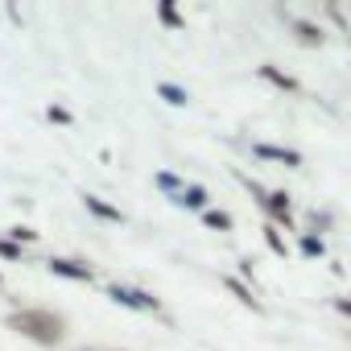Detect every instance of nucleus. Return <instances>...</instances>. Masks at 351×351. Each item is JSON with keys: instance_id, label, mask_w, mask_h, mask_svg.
<instances>
[{"instance_id": "obj_1", "label": "nucleus", "mask_w": 351, "mask_h": 351, "mask_svg": "<svg viewBox=\"0 0 351 351\" xmlns=\"http://www.w3.org/2000/svg\"><path fill=\"white\" fill-rule=\"evenodd\" d=\"M9 330H17L21 339L38 343V347H58L66 339V318L54 314V310H42V306H21L5 318Z\"/></svg>"}, {"instance_id": "obj_2", "label": "nucleus", "mask_w": 351, "mask_h": 351, "mask_svg": "<svg viewBox=\"0 0 351 351\" xmlns=\"http://www.w3.org/2000/svg\"><path fill=\"white\" fill-rule=\"evenodd\" d=\"M104 298H112L116 306L124 310H141V314H161V298H153L149 289L141 285H124V281H108L104 285Z\"/></svg>"}, {"instance_id": "obj_3", "label": "nucleus", "mask_w": 351, "mask_h": 351, "mask_svg": "<svg viewBox=\"0 0 351 351\" xmlns=\"http://www.w3.org/2000/svg\"><path fill=\"white\" fill-rule=\"evenodd\" d=\"M265 223H273V228H293V203H289V195H285V191H269Z\"/></svg>"}, {"instance_id": "obj_4", "label": "nucleus", "mask_w": 351, "mask_h": 351, "mask_svg": "<svg viewBox=\"0 0 351 351\" xmlns=\"http://www.w3.org/2000/svg\"><path fill=\"white\" fill-rule=\"evenodd\" d=\"M252 153H256L261 161H277V165H285V169H298V165H302V153H298V149H285V145H273V141H256Z\"/></svg>"}, {"instance_id": "obj_5", "label": "nucleus", "mask_w": 351, "mask_h": 351, "mask_svg": "<svg viewBox=\"0 0 351 351\" xmlns=\"http://www.w3.org/2000/svg\"><path fill=\"white\" fill-rule=\"evenodd\" d=\"M54 277H66V281H95V269L87 261H66V256H50L46 261Z\"/></svg>"}, {"instance_id": "obj_6", "label": "nucleus", "mask_w": 351, "mask_h": 351, "mask_svg": "<svg viewBox=\"0 0 351 351\" xmlns=\"http://www.w3.org/2000/svg\"><path fill=\"white\" fill-rule=\"evenodd\" d=\"M169 203H173V207H182V211H199V215H203V211L211 207V191L199 186V182H191V186H182L178 199H169Z\"/></svg>"}, {"instance_id": "obj_7", "label": "nucleus", "mask_w": 351, "mask_h": 351, "mask_svg": "<svg viewBox=\"0 0 351 351\" xmlns=\"http://www.w3.org/2000/svg\"><path fill=\"white\" fill-rule=\"evenodd\" d=\"M256 79H265V83H273L277 91H285V95H298L302 91V83L293 79V75H285L281 66H273V62H265V66H256Z\"/></svg>"}, {"instance_id": "obj_8", "label": "nucleus", "mask_w": 351, "mask_h": 351, "mask_svg": "<svg viewBox=\"0 0 351 351\" xmlns=\"http://www.w3.org/2000/svg\"><path fill=\"white\" fill-rule=\"evenodd\" d=\"M83 207L95 215V219H104V223H128L124 219V211L120 207H112L108 199H99V195H83Z\"/></svg>"}, {"instance_id": "obj_9", "label": "nucleus", "mask_w": 351, "mask_h": 351, "mask_svg": "<svg viewBox=\"0 0 351 351\" xmlns=\"http://www.w3.org/2000/svg\"><path fill=\"white\" fill-rule=\"evenodd\" d=\"M223 285H228V293H232V298H236L240 306H248L252 314H261V310H265V306H261V298L252 293V285H244V281H240L236 273H228V277H223Z\"/></svg>"}, {"instance_id": "obj_10", "label": "nucleus", "mask_w": 351, "mask_h": 351, "mask_svg": "<svg viewBox=\"0 0 351 351\" xmlns=\"http://www.w3.org/2000/svg\"><path fill=\"white\" fill-rule=\"evenodd\" d=\"M298 252H302L306 261H322V256H326V240L314 236V232H298Z\"/></svg>"}, {"instance_id": "obj_11", "label": "nucleus", "mask_w": 351, "mask_h": 351, "mask_svg": "<svg viewBox=\"0 0 351 351\" xmlns=\"http://www.w3.org/2000/svg\"><path fill=\"white\" fill-rule=\"evenodd\" d=\"M157 21H161L165 29H173V34L186 29V21H182V13H178V5H173V0H157Z\"/></svg>"}, {"instance_id": "obj_12", "label": "nucleus", "mask_w": 351, "mask_h": 351, "mask_svg": "<svg viewBox=\"0 0 351 351\" xmlns=\"http://www.w3.org/2000/svg\"><path fill=\"white\" fill-rule=\"evenodd\" d=\"M153 186H157L161 195H169V199H178L186 182H182V178H178V173H173V169H157V173H153Z\"/></svg>"}, {"instance_id": "obj_13", "label": "nucleus", "mask_w": 351, "mask_h": 351, "mask_svg": "<svg viewBox=\"0 0 351 351\" xmlns=\"http://www.w3.org/2000/svg\"><path fill=\"white\" fill-rule=\"evenodd\" d=\"M157 99H165L169 108H186L191 104V95H186V87H178V83H157Z\"/></svg>"}, {"instance_id": "obj_14", "label": "nucleus", "mask_w": 351, "mask_h": 351, "mask_svg": "<svg viewBox=\"0 0 351 351\" xmlns=\"http://www.w3.org/2000/svg\"><path fill=\"white\" fill-rule=\"evenodd\" d=\"M261 236H265V248H269L273 256H281V261L289 256V244H285V236H281V228H273V223H265V228H261Z\"/></svg>"}, {"instance_id": "obj_15", "label": "nucleus", "mask_w": 351, "mask_h": 351, "mask_svg": "<svg viewBox=\"0 0 351 351\" xmlns=\"http://www.w3.org/2000/svg\"><path fill=\"white\" fill-rule=\"evenodd\" d=\"M293 38L298 42H306V46H322L326 38H322V29L314 25V21H293Z\"/></svg>"}, {"instance_id": "obj_16", "label": "nucleus", "mask_w": 351, "mask_h": 351, "mask_svg": "<svg viewBox=\"0 0 351 351\" xmlns=\"http://www.w3.org/2000/svg\"><path fill=\"white\" fill-rule=\"evenodd\" d=\"M232 223H236V219H232L228 211H219V207H207V211H203V228H211V232H232Z\"/></svg>"}, {"instance_id": "obj_17", "label": "nucleus", "mask_w": 351, "mask_h": 351, "mask_svg": "<svg viewBox=\"0 0 351 351\" xmlns=\"http://www.w3.org/2000/svg\"><path fill=\"white\" fill-rule=\"evenodd\" d=\"M0 261H13V265H17V261H25V248L13 244L9 236H0Z\"/></svg>"}, {"instance_id": "obj_18", "label": "nucleus", "mask_w": 351, "mask_h": 351, "mask_svg": "<svg viewBox=\"0 0 351 351\" xmlns=\"http://www.w3.org/2000/svg\"><path fill=\"white\" fill-rule=\"evenodd\" d=\"M306 223H310V228H302V232H314V236H322V232L330 228V215H326V211H310V215H306Z\"/></svg>"}, {"instance_id": "obj_19", "label": "nucleus", "mask_w": 351, "mask_h": 351, "mask_svg": "<svg viewBox=\"0 0 351 351\" xmlns=\"http://www.w3.org/2000/svg\"><path fill=\"white\" fill-rule=\"evenodd\" d=\"M5 236H9V240H13V244H21V248H25V244H34V240H38V232H34V228H25V223H17V228H9V232H5Z\"/></svg>"}, {"instance_id": "obj_20", "label": "nucleus", "mask_w": 351, "mask_h": 351, "mask_svg": "<svg viewBox=\"0 0 351 351\" xmlns=\"http://www.w3.org/2000/svg\"><path fill=\"white\" fill-rule=\"evenodd\" d=\"M46 116H50V124H62V128H66V124H75V116H71L66 108H58V104H54V108H50Z\"/></svg>"}, {"instance_id": "obj_21", "label": "nucleus", "mask_w": 351, "mask_h": 351, "mask_svg": "<svg viewBox=\"0 0 351 351\" xmlns=\"http://www.w3.org/2000/svg\"><path fill=\"white\" fill-rule=\"evenodd\" d=\"M240 277H244V285H248V281H256V269H252V261H240Z\"/></svg>"}, {"instance_id": "obj_22", "label": "nucleus", "mask_w": 351, "mask_h": 351, "mask_svg": "<svg viewBox=\"0 0 351 351\" xmlns=\"http://www.w3.org/2000/svg\"><path fill=\"white\" fill-rule=\"evenodd\" d=\"M330 306H335L339 314H347V318H351V298H330Z\"/></svg>"}, {"instance_id": "obj_23", "label": "nucleus", "mask_w": 351, "mask_h": 351, "mask_svg": "<svg viewBox=\"0 0 351 351\" xmlns=\"http://www.w3.org/2000/svg\"><path fill=\"white\" fill-rule=\"evenodd\" d=\"M0 285H5V277H0Z\"/></svg>"}]
</instances>
